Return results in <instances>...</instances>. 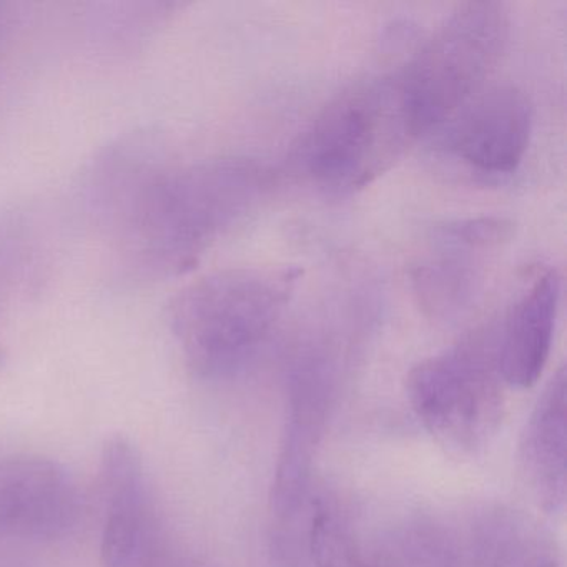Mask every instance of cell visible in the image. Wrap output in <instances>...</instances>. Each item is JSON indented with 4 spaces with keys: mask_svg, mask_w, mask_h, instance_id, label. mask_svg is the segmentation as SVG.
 <instances>
[{
    "mask_svg": "<svg viewBox=\"0 0 567 567\" xmlns=\"http://www.w3.org/2000/svg\"><path fill=\"white\" fill-rule=\"evenodd\" d=\"M559 300L560 277L550 268L534 277L511 307L497 330V360L504 383L514 388L537 383L553 350Z\"/></svg>",
    "mask_w": 567,
    "mask_h": 567,
    "instance_id": "4fadbf2b",
    "label": "cell"
},
{
    "mask_svg": "<svg viewBox=\"0 0 567 567\" xmlns=\"http://www.w3.org/2000/svg\"><path fill=\"white\" fill-rule=\"evenodd\" d=\"M81 514L78 483L58 461L31 454L0 461V536L59 539Z\"/></svg>",
    "mask_w": 567,
    "mask_h": 567,
    "instance_id": "8fae6325",
    "label": "cell"
},
{
    "mask_svg": "<svg viewBox=\"0 0 567 567\" xmlns=\"http://www.w3.org/2000/svg\"><path fill=\"white\" fill-rule=\"evenodd\" d=\"M297 268H228L182 288L168 308L185 363L202 380H230L267 343L297 288Z\"/></svg>",
    "mask_w": 567,
    "mask_h": 567,
    "instance_id": "7a4b0ae2",
    "label": "cell"
},
{
    "mask_svg": "<svg viewBox=\"0 0 567 567\" xmlns=\"http://www.w3.org/2000/svg\"><path fill=\"white\" fill-rule=\"evenodd\" d=\"M567 377L560 367L530 411L519 444L517 476L529 499L547 514L566 504Z\"/></svg>",
    "mask_w": 567,
    "mask_h": 567,
    "instance_id": "7c38bea8",
    "label": "cell"
},
{
    "mask_svg": "<svg viewBox=\"0 0 567 567\" xmlns=\"http://www.w3.org/2000/svg\"><path fill=\"white\" fill-rule=\"evenodd\" d=\"M436 567H559L549 530L530 514L499 503L474 504L430 537Z\"/></svg>",
    "mask_w": 567,
    "mask_h": 567,
    "instance_id": "ba28073f",
    "label": "cell"
},
{
    "mask_svg": "<svg viewBox=\"0 0 567 567\" xmlns=\"http://www.w3.org/2000/svg\"><path fill=\"white\" fill-rule=\"evenodd\" d=\"M308 550L313 567H401L367 549L350 526L323 506L311 516Z\"/></svg>",
    "mask_w": 567,
    "mask_h": 567,
    "instance_id": "5bb4252c",
    "label": "cell"
},
{
    "mask_svg": "<svg viewBox=\"0 0 567 567\" xmlns=\"http://www.w3.org/2000/svg\"><path fill=\"white\" fill-rule=\"evenodd\" d=\"M0 360H2V351H0Z\"/></svg>",
    "mask_w": 567,
    "mask_h": 567,
    "instance_id": "2e32d148",
    "label": "cell"
},
{
    "mask_svg": "<svg viewBox=\"0 0 567 567\" xmlns=\"http://www.w3.org/2000/svg\"><path fill=\"white\" fill-rule=\"evenodd\" d=\"M509 35L506 6L491 0L460 6L420 51L398 69L417 134L450 121L484 89Z\"/></svg>",
    "mask_w": 567,
    "mask_h": 567,
    "instance_id": "5b68a950",
    "label": "cell"
},
{
    "mask_svg": "<svg viewBox=\"0 0 567 567\" xmlns=\"http://www.w3.org/2000/svg\"><path fill=\"white\" fill-rule=\"evenodd\" d=\"M504 380L497 360V328L483 327L406 378L417 420L440 446L457 457L476 456L496 436L504 417Z\"/></svg>",
    "mask_w": 567,
    "mask_h": 567,
    "instance_id": "277c9868",
    "label": "cell"
},
{
    "mask_svg": "<svg viewBox=\"0 0 567 567\" xmlns=\"http://www.w3.org/2000/svg\"><path fill=\"white\" fill-rule=\"evenodd\" d=\"M506 218L477 217L434 228L426 251L411 268L417 307L430 320L454 321L476 303L491 260L509 244Z\"/></svg>",
    "mask_w": 567,
    "mask_h": 567,
    "instance_id": "8992f818",
    "label": "cell"
},
{
    "mask_svg": "<svg viewBox=\"0 0 567 567\" xmlns=\"http://www.w3.org/2000/svg\"><path fill=\"white\" fill-rule=\"evenodd\" d=\"M400 75L361 79L334 95L293 145L297 177L331 197L357 194L417 141Z\"/></svg>",
    "mask_w": 567,
    "mask_h": 567,
    "instance_id": "3957f363",
    "label": "cell"
},
{
    "mask_svg": "<svg viewBox=\"0 0 567 567\" xmlns=\"http://www.w3.org/2000/svg\"><path fill=\"white\" fill-rule=\"evenodd\" d=\"M99 491L104 504L102 567H171V546L148 487L144 460L127 437L105 441Z\"/></svg>",
    "mask_w": 567,
    "mask_h": 567,
    "instance_id": "52a82bcc",
    "label": "cell"
},
{
    "mask_svg": "<svg viewBox=\"0 0 567 567\" xmlns=\"http://www.w3.org/2000/svg\"><path fill=\"white\" fill-rule=\"evenodd\" d=\"M6 18L2 16V12H0V49H2V45H4L6 41Z\"/></svg>",
    "mask_w": 567,
    "mask_h": 567,
    "instance_id": "9a60e30c",
    "label": "cell"
},
{
    "mask_svg": "<svg viewBox=\"0 0 567 567\" xmlns=\"http://www.w3.org/2000/svg\"><path fill=\"white\" fill-rule=\"evenodd\" d=\"M274 185L248 158L172 164L155 142L128 138L92 171L87 202L124 280L151 284L190 271L230 234Z\"/></svg>",
    "mask_w": 567,
    "mask_h": 567,
    "instance_id": "6da1fadb",
    "label": "cell"
},
{
    "mask_svg": "<svg viewBox=\"0 0 567 567\" xmlns=\"http://www.w3.org/2000/svg\"><path fill=\"white\" fill-rule=\"evenodd\" d=\"M343 368L321 354L295 350L288 378V417L271 487L278 519H295L303 507L315 454Z\"/></svg>",
    "mask_w": 567,
    "mask_h": 567,
    "instance_id": "9c48e42d",
    "label": "cell"
},
{
    "mask_svg": "<svg viewBox=\"0 0 567 567\" xmlns=\"http://www.w3.org/2000/svg\"><path fill=\"white\" fill-rule=\"evenodd\" d=\"M443 145L484 175L513 174L533 135V104L516 85L484 87L444 122Z\"/></svg>",
    "mask_w": 567,
    "mask_h": 567,
    "instance_id": "30bf717a",
    "label": "cell"
}]
</instances>
